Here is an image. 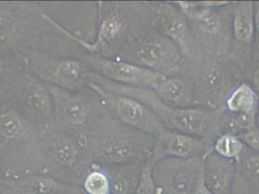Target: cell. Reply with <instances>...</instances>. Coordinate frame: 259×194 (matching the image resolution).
<instances>
[{
    "instance_id": "28",
    "label": "cell",
    "mask_w": 259,
    "mask_h": 194,
    "mask_svg": "<svg viewBox=\"0 0 259 194\" xmlns=\"http://www.w3.org/2000/svg\"><path fill=\"white\" fill-rule=\"evenodd\" d=\"M153 165L148 160L143 165L135 194H158V187L152 175Z\"/></svg>"
},
{
    "instance_id": "6",
    "label": "cell",
    "mask_w": 259,
    "mask_h": 194,
    "mask_svg": "<svg viewBox=\"0 0 259 194\" xmlns=\"http://www.w3.org/2000/svg\"><path fill=\"white\" fill-rule=\"evenodd\" d=\"M155 137L109 118L85 140L94 164L116 166L146 163Z\"/></svg>"
},
{
    "instance_id": "1",
    "label": "cell",
    "mask_w": 259,
    "mask_h": 194,
    "mask_svg": "<svg viewBox=\"0 0 259 194\" xmlns=\"http://www.w3.org/2000/svg\"><path fill=\"white\" fill-rule=\"evenodd\" d=\"M97 28L92 42L66 30V35L86 53L116 59L130 42L153 24V12L149 2L99 1Z\"/></svg>"
},
{
    "instance_id": "30",
    "label": "cell",
    "mask_w": 259,
    "mask_h": 194,
    "mask_svg": "<svg viewBox=\"0 0 259 194\" xmlns=\"http://www.w3.org/2000/svg\"><path fill=\"white\" fill-rule=\"evenodd\" d=\"M237 137L246 147L259 153V130L256 127L238 134Z\"/></svg>"
},
{
    "instance_id": "22",
    "label": "cell",
    "mask_w": 259,
    "mask_h": 194,
    "mask_svg": "<svg viewBox=\"0 0 259 194\" xmlns=\"http://www.w3.org/2000/svg\"><path fill=\"white\" fill-rule=\"evenodd\" d=\"M144 163L103 166L110 178V194H135Z\"/></svg>"
},
{
    "instance_id": "14",
    "label": "cell",
    "mask_w": 259,
    "mask_h": 194,
    "mask_svg": "<svg viewBox=\"0 0 259 194\" xmlns=\"http://www.w3.org/2000/svg\"><path fill=\"white\" fill-rule=\"evenodd\" d=\"M152 175L158 194H192L204 183V160L163 159L154 165Z\"/></svg>"
},
{
    "instance_id": "3",
    "label": "cell",
    "mask_w": 259,
    "mask_h": 194,
    "mask_svg": "<svg viewBox=\"0 0 259 194\" xmlns=\"http://www.w3.org/2000/svg\"><path fill=\"white\" fill-rule=\"evenodd\" d=\"M59 26L34 3L0 1V46L24 57L33 53L53 55L49 36Z\"/></svg>"
},
{
    "instance_id": "10",
    "label": "cell",
    "mask_w": 259,
    "mask_h": 194,
    "mask_svg": "<svg viewBox=\"0 0 259 194\" xmlns=\"http://www.w3.org/2000/svg\"><path fill=\"white\" fill-rule=\"evenodd\" d=\"M240 72L231 59L205 58L192 77L197 107L223 108L228 94L243 82Z\"/></svg>"
},
{
    "instance_id": "19",
    "label": "cell",
    "mask_w": 259,
    "mask_h": 194,
    "mask_svg": "<svg viewBox=\"0 0 259 194\" xmlns=\"http://www.w3.org/2000/svg\"><path fill=\"white\" fill-rule=\"evenodd\" d=\"M153 91L161 102L172 108L184 109L197 107L193 79L185 74L163 77Z\"/></svg>"
},
{
    "instance_id": "2",
    "label": "cell",
    "mask_w": 259,
    "mask_h": 194,
    "mask_svg": "<svg viewBox=\"0 0 259 194\" xmlns=\"http://www.w3.org/2000/svg\"><path fill=\"white\" fill-rule=\"evenodd\" d=\"M100 88L110 92L134 98L144 104L158 119L167 130L184 133L214 143L223 134L225 109H206L194 108H172L160 100L153 90L135 88L114 83L95 74L94 82Z\"/></svg>"
},
{
    "instance_id": "13",
    "label": "cell",
    "mask_w": 259,
    "mask_h": 194,
    "mask_svg": "<svg viewBox=\"0 0 259 194\" xmlns=\"http://www.w3.org/2000/svg\"><path fill=\"white\" fill-rule=\"evenodd\" d=\"M28 69L44 83L70 92L90 88L94 74L79 59L33 53L26 56Z\"/></svg>"
},
{
    "instance_id": "35",
    "label": "cell",
    "mask_w": 259,
    "mask_h": 194,
    "mask_svg": "<svg viewBox=\"0 0 259 194\" xmlns=\"http://www.w3.org/2000/svg\"><path fill=\"white\" fill-rule=\"evenodd\" d=\"M83 194H86V193H83Z\"/></svg>"
},
{
    "instance_id": "4",
    "label": "cell",
    "mask_w": 259,
    "mask_h": 194,
    "mask_svg": "<svg viewBox=\"0 0 259 194\" xmlns=\"http://www.w3.org/2000/svg\"><path fill=\"white\" fill-rule=\"evenodd\" d=\"M0 164L13 172L44 169L40 132L0 91Z\"/></svg>"
},
{
    "instance_id": "24",
    "label": "cell",
    "mask_w": 259,
    "mask_h": 194,
    "mask_svg": "<svg viewBox=\"0 0 259 194\" xmlns=\"http://www.w3.org/2000/svg\"><path fill=\"white\" fill-rule=\"evenodd\" d=\"M27 68V59L24 56L0 46V91Z\"/></svg>"
},
{
    "instance_id": "8",
    "label": "cell",
    "mask_w": 259,
    "mask_h": 194,
    "mask_svg": "<svg viewBox=\"0 0 259 194\" xmlns=\"http://www.w3.org/2000/svg\"><path fill=\"white\" fill-rule=\"evenodd\" d=\"M44 169L72 185L83 184L95 166L86 145L52 125L40 133Z\"/></svg>"
},
{
    "instance_id": "20",
    "label": "cell",
    "mask_w": 259,
    "mask_h": 194,
    "mask_svg": "<svg viewBox=\"0 0 259 194\" xmlns=\"http://www.w3.org/2000/svg\"><path fill=\"white\" fill-rule=\"evenodd\" d=\"M236 173V162L214 151L204 159V183L213 194H231Z\"/></svg>"
},
{
    "instance_id": "27",
    "label": "cell",
    "mask_w": 259,
    "mask_h": 194,
    "mask_svg": "<svg viewBox=\"0 0 259 194\" xmlns=\"http://www.w3.org/2000/svg\"><path fill=\"white\" fill-rule=\"evenodd\" d=\"M245 147L246 146L237 135L226 133L221 134L213 143V151L215 153L235 162L240 158Z\"/></svg>"
},
{
    "instance_id": "11",
    "label": "cell",
    "mask_w": 259,
    "mask_h": 194,
    "mask_svg": "<svg viewBox=\"0 0 259 194\" xmlns=\"http://www.w3.org/2000/svg\"><path fill=\"white\" fill-rule=\"evenodd\" d=\"M156 28L178 47L184 59L180 74L193 77V73L205 59L198 47L187 17L174 2H149Z\"/></svg>"
},
{
    "instance_id": "7",
    "label": "cell",
    "mask_w": 259,
    "mask_h": 194,
    "mask_svg": "<svg viewBox=\"0 0 259 194\" xmlns=\"http://www.w3.org/2000/svg\"><path fill=\"white\" fill-rule=\"evenodd\" d=\"M46 85L53 98V126L84 144L88 137L112 117L102 98L91 87L70 92Z\"/></svg>"
},
{
    "instance_id": "26",
    "label": "cell",
    "mask_w": 259,
    "mask_h": 194,
    "mask_svg": "<svg viewBox=\"0 0 259 194\" xmlns=\"http://www.w3.org/2000/svg\"><path fill=\"white\" fill-rule=\"evenodd\" d=\"M82 185L86 194H110V178L103 166L95 164L85 177Z\"/></svg>"
},
{
    "instance_id": "32",
    "label": "cell",
    "mask_w": 259,
    "mask_h": 194,
    "mask_svg": "<svg viewBox=\"0 0 259 194\" xmlns=\"http://www.w3.org/2000/svg\"><path fill=\"white\" fill-rule=\"evenodd\" d=\"M254 21H255V39L259 40V1L254 2Z\"/></svg>"
},
{
    "instance_id": "31",
    "label": "cell",
    "mask_w": 259,
    "mask_h": 194,
    "mask_svg": "<svg viewBox=\"0 0 259 194\" xmlns=\"http://www.w3.org/2000/svg\"><path fill=\"white\" fill-rule=\"evenodd\" d=\"M231 194H256L249 186L246 184V181L242 178L241 175L237 170L235 178L233 183Z\"/></svg>"
},
{
    "instance_id": "5",
    "label": "cell",
    "mask_w": 259,
    "mask_h": 194,
    "mask_svg": "<svg viewBox=\"0 0 259 194\" xmlns=\"http://www.w3.org/2000/svg\"><path fill=\"white\" fill-rule=\"evenodd\" d=\"M187 17L192 34L206 58L231 59L234 36L232 2L176 1Z\"/></svg>"
},
{
    "instance_id": "29",
    "label": "cell",
    "mask_w": 259,
    "mask_h": 194,
    "mask_svg": "<svg viewBox=\"0 0 259 194\" xmlns=\"http://www.w3.org/2000/svg\"><path fill=\"white\" fill-rule=\"evenodd\" d=\"M247 83L253 88L259 96V41H254L252 56L244 70Z\"/></svg>"
},
{
    "instance_id": "17",
    "label": "cell",
    "mask_w": 259,
    "mask_h": 194,
    "mask_svg": "<svg viewBox=\"0 0 259 194\" xmlns=\"http://www.w3.org/2000/svg\"><path fill=\"white\" fill-rule=\"evenodd\" d=\"M213 151V143L184 133L166 130L155 137L151 153L152 164L165 158L205 159Z\"/></svg>"
},
{
    "instance_id": "25",
    "label": "cell",
    "mask_w": 259,
    "mask_h": 194,
    "mask_svg": "<svg viewBox=\"0 0 259 194\" xmlns=\"http://www.w3.org/2000/svg\"><path fill=\"white\" fill-rule=\"evenodd\" d=\"M237 170L246 184L259 194V153L245 147L243 153L236 162Z\"/></svg>"
},
{
    "instance_id": "33",
    "label": "cell",
    "mask_w": 259,
    "mask_h": 194,
    "mask_svg": "<svg viewBox=\"0 0 259 194\" xmlns=\"http://www.w3.org/2000/svg\"><path fill=\"white\" fill-rule=\"evenodd\" d=\"M192 194H213L208 190V187L205 186V183L201 184L196 190Z\"/></svg>"
},
{
    "instance_id": "15",
    "label": "cell",
    "mask_w": 259,
    "mask_h": 194,
    "mask_svg": "<svg viewBox=\"0 0 259 194\" xmlns=\"http://www.w3.org/2000/svg\"><path fill=\"white\" fill-rule=\"evenodd\" d=\"M90 87L100 96L111 115L118 122L154 137L167 130L160 119L137 99L106 91L95 84Z\"/></svg>"
},
{
    "instance_id": "18",
    "label": "cell",
    "mask_w": 259,
    "mask_h": 194,
    "mask_svg": "<svg viewBox=\"0 0 259 194\" xmlns=\"http://www.w3.org/2000/svg\"><path fill=\"white\" fill-rule=\"evenodd\" d=\"M254 2H232V30L234 36L231 60L244 71L250 61L255 41Z\"/></svg>"
},
{
    "instance_id": "21",
    "label": "cell",
    "mask_w": 259,
    "mask_h": 194,
    "mask_svg": "<svg viewBox=\"0 0 259 194\" xmlns=\"http://www.w3.org/2000/svg\"><path fill=\"white\" fill-rule=\"evenodd\" d=\"M14 194H83L79 187L66 184L51 176L30 175L5 181Z\"/></svg>"
},
{
    "instance_id": "12",
    "label": "cell",
    "mask_w": 259,
    "mask_h": 194,
    "mask_svg": "<svg viewBox=\"0 0 259 194\" xmlns=\"http://www.w3.org/2000/svg\"><path fill=\"white\" fill-rule=\"evenodd\" d=\"M1 91L39 132L53 125V98L47 85L28 68Z\"/></svg>"
},
{
    "instance_id": "23",
    "label": "cell",
    "mask_w": 259,
    "mask_h": 194,
    "mask_svg": "<svg viewBox=\"0 0 259 194\" xmlns=\"http://www.w3.org/2000/svg\"><path fill=\"white\" fill-rule=\"evenodd\" d=\"M259 96L247 82H242L231 91L224 104V109L231 114L256 112Z\"/></svg>"
},
{
    "instance_id": "9",
    "label": "cell",
    "mask_w": 259,
    "mask_h": 194,
    "mask_svg": "<svg viewBox=\"0 0 259 194\" xmlns=\"http://www.w3.org/2000/svg\"><path fill=\"white\" fill-rule=\"evenodd\" d=\"M116 59L143 67L164 77L179 74L184 66L179 49L154 23L130 42Z\"/></svg>"
},
{
    "instance_id": "34",
    "label": "cell",
    "mask_w": 259,
    "mask_h": 194,
    "mask_svg": "<svg viewBox=\"0 0 259 194\" xmlns=\"http://www.w3.org/2000/svg\"><path fill=\"white\" fill-rule=\"evenodd\" d=\"M255 127L259 130V105L256 111V115H255Z\"/></svg>"
},
{
    "instance_id": "16",
    "label": "cell",
    "mask_w": 259,
    "mask_h": 194,
    "mask_svg": "<svg viewBox=\"0 0 259 194\" xmlns=\"http://www.w3.org/2000/svg\"><path fill=\"white\" fill-rule=\"evenodd\" d=\"M78 59L97 75L114 83L153 90L162 76L143 67L118 59L83 53Z\"/></svg>"
}]
</instances>
